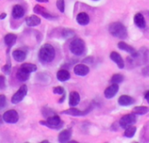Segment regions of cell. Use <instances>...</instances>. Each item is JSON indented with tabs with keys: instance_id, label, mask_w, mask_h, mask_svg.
Wrapping results in <instances>:
<instances>
[{
	"instance_id": "6da1fadb",
	"label": "cell",
	"mask_w": 149,
	"mask_h": 143,
	"mask_svg": "<svg viewBox=\"0 0 149 143\" xmlns=\"http://www.w3.org/2000/svg\"><path fill=\"white\" fill-rule=\"evenodd\" d=\"M55 58V50L50 44H45L39 49L38 59L41 63L48 64L51 63Z\"/></svg>"
},
{
	"instance_id": "7a4b0ae2",
	"label": "cell",
	"mask_w": 149,
	"mask_h": 143,
	"mask_svg": "<svg viewBox=\"0 0 149 143\" xmlns=\"http://www.w3.org/2000/svg\"><path fill=\"white\" fill-rule=\"evenodd\" d=\"M109 32L115 38L125 39L127 38V28L120 22L112 23L109 25Z\"/></svg>"
},
{
	"instance_id": "3957f363",
	"label": "cell",
	"mask_w": 149,
	"mask_h": 143,
	"mask_svg": "<svg viewBox=\"0 0 149 143\" xmlns=\"http://www.w3.org/2000/svg\"><path fill=\"white\" fill-rule=\"evenodd\" d=\"M86 45L81 38H74L70 44V51L76 56H80L85 52Z\"/></svg>"
},
{
	"instance_id": "277c9868",
	"label": "cell",
	"mask_w": 149,
	"mask_h": 143,
	"mask_svg": "<svg viewBox=\"0 0 149 143\" xmlns=\"http://www.w3.org/2000/svg\"><path fill=\"white\" fill-rule=\"evenodd\" d=\"M39 124L46 126L49 128L52 129H59L60 128L63 127L64 123L62 122L61 119L59 116L58 115H52V116H49L46 121H39Z\"/></svg>"
},
{
	"instance_id": "5b68a950",
	"label": "cell",
	"mask_w": 149,
	"mask_h": 143,
	"mask_svg": "<svg viewBox=\"0 0 149 143\" xmlns=\"http://www.w3.org/2000/svg\"><path fill=\"white\" fill-rule=\"evenodd\" d=\"M28 92V88L26 85H23L21 86V87L16 92V93H14V95L11 97V102L13 104H18L19 102H21L23 100V99L26 96Z\"/></svg>"
},
{
	"instance_id": "8992f818",
	"label": "cell",
	"mask_w": 149,
	"mask_h": 143,
	"mask_svg": "<svg viewBox=\"0 0 149 143\" xmlns=\"http://www.w3.org/2000/svg\"><path fill=\"white\" fill-rule=\"evenodd\" d=\"M3 121H5L6 123H10V124H15L19 120V115L17 114V112L16 110H8L7 112H5L3 115Z\"/></svg>"
},
{
	"instance_id": "52a82bcc",
	"label": "cell",
	"mask_w": 149,
	"mask_h": 143,
	"mask_svg": "<svg viewBox=\"0 0 149 143\" xmlns=\"http://www.w3.org/2000/svg\"><path fill=\"white\" fill-rule=\"evenodd\" d=\"M136 116L134 114H129L124 115L120 120V126L122 128H127L130 126H133L136 122Z\"/></svg>"
},
{
	"instance_id": "ba28073f",
	"label": "cell",
	"mask_w": 149,
	"mask_h": 143,
	"mask_svg": "<svg viewBox=\"0 0 149 143\" xmlns=\"http://www.w3.org/2000/svg\"><path fill=\"white\" fill-rule=\"evenodd\" d=\"M91 110H92L91 107L88 109H86V111H80V110L75 108L74 107H72V108L63 111L62 114H66V115H71V116H84V115H86Z\"/></svg>"
},
{
	"instance_id": "9c48e42d",
	"label": "cell",
	"mask_w": 149,
	"mask_h": 143,
	"mask_svg": "<svg viewBox=\"0 0 149 143\" xmlns=\"http://www.w3.org/2000/svg\"><path fill=\"white\" fill-rule=\"evenodd\" d=\"M33 11L37 14H39V15H42V17H44L46 19H55L56 18V16H53L52 15L51 13H49L46 9L39 4H37L34 6L33 8Z\"/></svg>"
},
{
	"instance_id": "30bf717a",
	"label": "cell",
	"mask_w": 149,
	"mask_h": 143,
	"mask_svg": "<svg viewBox=\"0 0 149 143\" xmlns=\"http://www.w3.org/2000/svg\"><path fill=\"white\" fill-rule=\"evenodd\" d=\"M118 47H119L120 50H122L124 52H129L133 58H136L138 56V54H139V52H137L134 47H132L131 45H127V43H125L123 41H121V42H120L118 44Z\"/></svg>"
},
{
	"instance_id": "8fae6325",
	"label": "cell",
	"mask_w": 149,
	"mask_h": 143,
	"mask_svg": "<svg viewBox=\"0 0 149 143\" xmlns=\"http://www.w3.org/2000/svg\"><path fill=\"white\" fill-rule=\"evenodd\" d=\"M119 91V86L118 84H115V83H112V85L110 86H108L105 92H104V95L107 99H112L113 98L117 93Z\"/></svg>"
},
{
	"instance_id": "7c38bea8",
	"label": "cell",
	"mask_w": 149,
	"mask_h": 143,
	"mask_svg": "<svg viewBox=\"0 0 149 143\" xmlns=\"http://www.w3.org/2000/svg\"><path fill=\"white\" fill-rule=\"evenodd\" d=\"M73 71H74V73L76 75H79V76H86V75H87L89 73L90 69L85 64H78V65L75 66Z\"/></svg>"
},
{
	"instance_id": "4fadbf2b",
	"label": "cell",
	"mask_w": 149,
	"mask_h": 143,
	"mask_svg": "<svg viewBox=\"0 0 149 143\" xmlns=\"http://www.w3.org/2000/svg\"><path fill=\"white\" fill-rule=\"evenodd\" d=\"M110 59L116 63V65L118 66V67L120 69H123L125 67V64H124V60L122 59V57L116 52H112L110 54Z\"/></svg>"
},
{
	"instance_id": "5bb4252c",
	"label": "cell",
	"mask_w": 149,
	"mask_h": 143,
	"mask_svg": "<svg viewBox=\"0 0 149 143\" xmlns=\"http://www.w3.org/2000/svg\"><path fill=\"white\" fill-rule=\"evenodd\" d=\"M30 73H29L25 68L20 66V68L17 71V78L20 81H26L30 77Z\"/></svg>"
},
{
	"instance_id": "9a60e30c",
	"label": "cell",
	"mask_w": 149,
	"mask_h": 143,
	"mask_svg": "<svg viewBox=\"0 0 149 143\" xmlns=\"http://www.w3.org/2000/svg\"><path fill=\"white\" fill-rule=\"evenodd\" d=\"M80 101V96L78 92L72 91L70 93L69 95V105L70 107H76L79 105Z\"/></svg>"
},
{
	"instance_id": "2e32d148",
	"label": "cell",
	"mask_w": 149,
	"mask_h": 143,
	"mask_svg": "<svg viewBox=\"0 0 149 143\" xmlns=\"http://www.w3.org/2000/svg\"><path fill=\"white\" fill-rule=\"evenodd\" d=\"M24 10L21 5L16 4L13 6V9H12V17L13 18L19 19L22 17H24Z\"/></svg>"
},
{
	"instance_id": "e0dca14e",
	"label": "cell",
	"mask_w": 149,
	"mask_h": 143,
	"mask_svg": "<svg viewBox=\"0 0 149 143\" xmlns=\"http://www.w3.org/2000/svg\"><path fill=\"white\" fill-rule=\"evenodd\" d=\"M118 102L122 107L131 106V105H133L134 103V99L132 98L131 96H128V95H121L119 98Z\"/></svg>"
},
{
	"instance_id": "ac0fdd59",
	"label": "cell",
	"mask_w": 149,
	"mask_h": 143,
	"mask_svg": "<svg viewBox=\"0 0 149 143\" xmlns=\"http://www.w3.org/2000/svg\"><path fill=\"white\" fill-rule=\"evenodd\" d=\"M76 20H77V22H78L79 24H80V25H86L90 22V17H89V16H88L87 13H86V12H80V13H79L77 15Z\"/></svg>"
},
{
	"instance_id": "d6986e66",
	"label": "cell",
	"mask_w": 149,
	"mask_h": 143,
	"mask_svg": "<svg viewBox=\"0 0 149 143\" xmlns=\"http://www.w3.org/2000/svg\"><path fill=\"white\" fill-rule=\"evenodd\" d=\"M134 21L135 25L138 26L139 28L143 29V28L146 27V20H145L144 16H143L141 13H136V14L134 15Z\"/></svg>"
},
{
	"instance_id": "ffe728a7",
	"label": "cell",
	"mask_w": 149,
	"mask_h": 143,
	"mask_svg": "<svg viewBox=\"0 0 149 143\" xmlns=\"http://www.w3.org/2000/svg\"><path fill=\"white\" fill-rule=\"evenodd\" d=\"M71 136H72V129L71 128L65 129L59 134L58 142H67L71 139Z\"/></svg>"
},
{
	"instance_id": "44dd1931",
	"label": "cell",
	"mask_w": 149,
	"mask_h": 143,
	"mask_svg": "<svg viewBox=\"0 0 149 143\" xmlns=\"http://www.w3.org/2000/svg\"><path fill=\"white\" fill-rule=\"evenodd\" d=\"M16 41H17V36L13 33H8L4 37V43L8 46V50H10L14 45Z\"/></svg>"
},
{
	"instance_id": "7402d4cb",
	"label": "cell",
	"mask_w": 149,
	"mask_h": 143,
	"mask_svg": "<svg viewBox=\"0 0 149 143\" xmlns=\"http://www.w3.org/2000/svg\"><path fill=\"white\" fill-rule=\"evenodd\" d=\"M25 23L28 26L30 27H34V26H37L38 24H40L41 23V20L38 17L35 16V15H31L28 17H26L25 19Z\"/></svg>"
},
{
	"instance_id": "603a6c76",
	"label": "cell",
	"mask_w": 149,
	"mask_h": 143,
	"mask_svg": "<svg viewBox=\"0 0 149 143\" xmlns=\"http://www.w3.org/2000/svg\"><path fill=\"white\" fill-rule=\"evenodd\" d=\"M12 57L17 62H22L26 59V52H24L23 50H15L12 52Z\"/></svg>"
},
{
	"instance_id": "cb8c5ba5",
	"label": "cell",
	"mask_w": 149,
	"mask_h": 143,
	"mask_svg": "<svg viewBox=\"0 0 149 143\" xmlns=\"http://www.w3.org/2000/svg\"><path fill=\"white\" fill-rule=\"evenodd\" d=\"M70 77H71L70 73L67 70H65V69H61L57 73V79L61 82L67 81L70 79Z\"/></svg>"
},
{
	"instance_id": "d4e9b609",
	"label": "cell",
	"mask_w": 149,
	"mask_h": 143,
	"mask_svg": "<svg viewBox=\"0 0 149 143\" xmlns=\"http://www.w3.org/2000/svg\"><path fill=\"white\" fill-rule=\"evenodd\" d=\"M136 131H137V128H136V127L130 126V127H128V128H126L125 133H124V135H125L127 138H132V137H134V135H135Z\"/></svg>"
},
{
	"instance_id": "484cf974",
	"label": "cell",
	"mask_w": 149,
	"mask_h": 143,
	"mask_svg": "<svg viewBox=\"0 0 149 143\" xmlns=\"http://www.w3.org/2000/svg\"><path fill=\"white\" fill-rule=\"evenodd\" d=\"M134 113H135L136 114H140V115H143L146 114L147 113L149 112V108L144 106H141V107H136L135 108H134L133 110Z\"/></svg>"
},
{
	"instance_id": "4316f807",
	"label": "cell",
	"mask_w": 149,
	"mask_h": 143,
	"mask_svg": "<svg viewBox=\"0 0 149 143\" xmlns=\"http://www.w3.org/2000/svg\"><path fill=\"white\" fill-rule=\"evenodd\" d=\"M123 80H124V76L121 74H114L111 79V82L115 83V84H120Z\"/></svg>"
},
{
	"instance_id": "83f0119b",
	"label": "cell",
	"mask_w": 149,
	"mask_h": 143,
	"mask_svg": "<svg viewBox=\"0 0 149 143\" xmlns=\"http://www.w3.org/2000/svg\"><path fill=\"white\" fill-rule=\"evenodd\" d=\"M21 66L25 68L29 73H32L37 70V66L34 64H31V63H25V64H23Z\"/></svg>"
},
{
	"instance_id": "f1b7e54d",
	"label": "cell",
	"mask_w": 149,
	"mask_h": 143,
	"mask_svg": "<svg viewBox=\"0 0 149 143\" xmlns=\"http://www.w3.org/2000/svg\"><path fill=\"white\" fill-rule=\"evenodd\" d=\"M61 33H62L63 38H71L75 35L74 31L70 29H64Z\"/></svg>"
},
{
	"instance_id": "f546056e",
	"label": "cell",
	"mask_w": 149,
	"mask_h": 143,
	"mask_svg": "<svg viewBox=\"0 0 149 143\" xmlns=\"http://www.w3.org/2000/svg\"><path fill=\"white\" fill-rule=\"evenodd\" d=\"M57 8L60 12L65 11V0H57Z\"/></svg>"
},
{
	"instance_id": "4dcf8cb0",
	"label": "cell",
	"mask_w": 149,
	"mask_h": 143,
	"mask_svg": "<svg viewBox=\"0 0 149 143\" xmlns=\"http://www.w3.org/2000/svg\"><path fill=\"white\" fill-rule=\"evenodd\" d=\"M10 69H11V66H10V60H9L8 63L2 68V70H3V72L5 74H10Z\"/></svg>"
},
{
	"instance_id": "1f68e13d",
	"label": "cell",
	"mask_w": 149,
	"mask_h": 143,
	"mask_svg": "<svg viewBox=\"0 0 149 143\" xmlns=\"http://www.w3.org/2000/svg\"><path fill=\"white\" fill-rule=\"evenodd\" d=\"M53 93L55 94H63L65 93V89L62 86H56L53 88Z\"/></svg>"
},
{
	"instance_id": "d6a6232c",
	"label": "cell",
	"mask_w": 149,
	"mask_h": 143,
	"mask_svg": "<svg viewBox=\"0 0 149 143\" xmlns=\"http://www.w3.org/2000/svg\"><path fill=\"white\" fill-rule=\"evenodd\" d=\"M6 106V97L3 94L0 95V110Z\"/></svg>"
},
{
	"instance_id": "836d02e7",
	"label": "cell",
	"mask_w": 149,
	"mask_h": 143,
	"mask_svg": "<svg viewBox=\"0 0 149 143\" xmlns=\"http://www.w3.org/2000/svg\"><path fill=\"white\" fill-rule=\"evenodd\" d=\"M5 88V78L3 75H0V89L3 90Z\"/></svg>"
},
{
	"instance_id": "e575fe53",
	"label": "cell",
	"mask_w": 149,
	"mask_h": 143,
	"mask_svg": "<svg viewBox=\"0 0 149 143\" xmlns=\"http://www.w3.org/2000/svg\"><path fill=\"white\" fill-rule=\"evenodd\" d=\"M142 73L144 75H147V76H149V66H147L145 67L143 70H142Z\"/></svg>"
},
{
	"instance_id": "d590c367",
	"label": "cell",
	"mask_w": 149,
	"mask_h": 143,
	"mask_svg": "<svg viewBox=\"0 0 149 143\" xmlns=\"http://www.w3.org/2000/svg\"><path fill=\"white\" fill-rule=\"evenodd\" d=\"M145 99L148 100V102L149 103V91H148V92L145 93Z\"/></svg>"
},
{
	"instance_id": "8d00e7d4",
	"label": "cell",
	"mask_w": 149,
	"mask_h": 143,
	"mask_svg": "<svg viewBox=\"0 0 149 143\" xmlns=\"http://www.w3.org/2000/svg\"><path fill=\"white\" fill-rule=\"evenodd\" d=\"M6 16H7L6 13H2V14H0V19H4Z\"/></svg>"
},
{
	"instance_id": "74e56055",
	"label": "cell",
	"mask_w": 149,
	"mask_h": 143,
	"mask_svg": "<svg viewBox=\"0 0 149 143\" xmlns=\"http://www.w3.org/2000/svg\"><path fill=\"white\" fill-rule=\"evenodd\" d=\"M65 93H63V97L59 100V101H58V103H62V102H64V100H65Z\"/></svg>"
},
{
	"instance_id": "f35d334b",
	"label": "cell",
	"mask_w": 149,
	"mask_h": 143,
	"mask_svg": "<svg viewBox=\"0 0 149 143\" xmlns=\"http://www.w3.org/2000/svg\"><path fill=\"white\" fill-rule=\"evenodd\" d=\"M36 1H38V2H39V3H47L49 0H36Z\"/></svg>"
},
{
	"instance_id": "ab89813d",
	"label": "cell",
	"mask_w": 149,
	"mask_h": 143,
	"mask_svg": "<svg viewBox=\"0 0 149 143\" xmlns=\"http://www.w3.org/2000/svg\"><path fill=\"white\" fill-rule=\"evenodd\" d=\"M3 121V117H1V116H0V124H2Z\"/></svg>"
},
{
	"instance_id": "60d3db41",
	"label": "cell",
	"mask_w": 149,
	"mask_h": 143,
	"mask_svg": "<svg viewBox=\"0 0 149 143\" xmlns=\"http://www.w3.org/2000/svg\"><path fill=\"white\" fill-rule=\"evenodd\" d=\"M42 142H43V143H47V142H48V141H43Z\"/></svg>"
},
{
	"instance_id": "b9f144b4",
	"label": "cell",
	"mask_w": 149,
	"mask_h": 143,
	"mask_svg": "<svg viewBox=\"0 0 149 143\" xmlns=\"http://www.w3.org/2000/svg\"><path fill=\"white\" fill-rule=\"evenodd\" d=\"M93 1H99V0H93Z\"/></svg>"
}]
</instances>
